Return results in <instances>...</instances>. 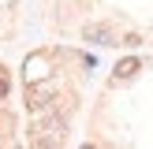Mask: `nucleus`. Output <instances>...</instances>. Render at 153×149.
Listing matches in <instances>:
<instances>
[{
    "instance_id": "obj_3",
    "label": "nucleus",
    "mask_w": 153,
    "mask_h": 149,
    "mask_svg": "<svg viewBox=\"0 0 153 149\" xmlns=\"http://www.w3.org/2000/svg\"><path fill=\"white\" fill-rule=\"evenodd\" d=\"M49 104H52V93H45V89H37V86L26 89V108L30 112H45Z\"/></svg>"
},
{
    "instance_id": "obj_2",
    "label": "nucleus",
    "mask_w": 153,
    "mask_h": 149,
    "mask_svg": "<svg viewBox=\"0 0 153 149\" xmlns=\"http://www.w3.org/2000/svg\"><path fill=\"white\" fill-rule=\"evenodd\" d=\"M138 71H142V60H138V56H127V60H120V63H116V71H112V86H120V82L134 78Z\"/></svg>"
},
{
    "instance_id": "obj_1",
    "label": "nucleus",
    "mask_w": 153,
    "mask_h": 149,
    "mask_svg": "<svg viewBox=\"0 0 153 149\" xmlns=\"http://www.w3.org/2000/svg\"><path fill=\"white\" fill-rule=\"evenodd\" d=\"M82 41H90V45H116V37H112V30L105 22H90V26H82Z\"/></svg>"
},
{
    "instance_id": "obj_6",
    "label": "nucleus",
    "mask_w": 153,
    "mask_h": 149,
    "mask_svg": "<svg viewBox=\"0 0 153 149\" xmlns=\"http://www.w3.org/2000/svg\"><path fill=\"white\" fill-rule=\"evenodd\" d=\"M120 45H131V49H134V45H142V34H127V37H123Z\"/></svg>"
},
{
    "instance_id": "obj_4",
    "label": "nucleus",
    "mask_w": 153,
    "mask_h": 149,
    "mask_svg": "<svg viewBox=\"0 0 153 149\" xmlns=\"http://www.w3.org/2000/svg\"><path fill=\"white\" fill-rule=\"evenodd\" d=\"M45 74H49V56H30L26 60V78L37 82V78H45Z\"/></svg>"
},
{
    "instance_id": "obj_9",
    "label": "nucleus",
    "mask_w": 153,
    "mask_h": 149,
    "mask_svg": "<svg viewBox=\"0 0 153 149\" xmlns=\"http://www.w3.org/2000/svg\"><path fill=\"white\" fill-rule=\"evenodd\" d=\"M7 89H11V86H7V78H0V97H7Z\"/></svg>"
},
{
    "instance_id": "obj_5",
    "label": "nucleus",
    "mask_w": 153,
    "mask_h": 149,
    "mask_svg": "<svg viewBox=\"0 0 153 149\" xmlns=\"http://www.w3.org/2000/svg\"><path fill=\"white\" fill-rule=\"evenodd\" d=\"M60 127H64V119H60V116H56V112H49V116H45V119H41V127H37V131H52V134H56V131H60Z\"/></svg>"
},
{
    "instance_id": "obj_10",
    "label": "nucleus",
    "mask_w": 153,
    "mask_h": 149,
    "mask_svg": "<svg viewBox=\"0 0 153 149\" xmlns=\"http://www.w3.org/2000/svg\"><path fill=\"white\" fill-rule=\"evenodd\" d=\"M82 149H97V145H94V142H86V145H82Z\"/></svg>"
},
{
    "instance_id": "obj_8",
    "label": "nucleus",
    "mask_w": 153,
    "mask_h": 149,
    "mask_svg": "<svg viewBox=\"0 0 153 149\" xmlns=\"http://www.w3.org/2000/svg\"><path fill=\"white\" fill-rule=\"evenodd\" d=\"M0 127H7V131H11V127H15V119L7 116V112H0Z\"/></svg>"
},
{
    "instance_id": "obj_7",
    "label": "nucleus",
    "mask_w": 153,
    "mask_h": 149,
    "mask_svg": "<svg viewBox=\"0 0 153 149\" xmlns=\"http://www.w3.org/2000/svg\"><path fill=\"white\" fill-rule=\"evenodd\" d=\"M30 149H56V145H52L49 138H37V142H34V145H30Z\"/></svg>"
}]
</instances>
